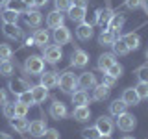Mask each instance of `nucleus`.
<instances>
[{"mask_svg":"<svg viewBox=\"0 0 148 139\" xmlns=\"http://www.w3.org/2000/svg\"><path fill=\"white\" fill-rule=\"evenodd\" d=\"M115 61H117V56H115L113 52H104V54L98 58V61H96V67H98L100 72H106Z\"/></svg>","mask_w":148,"mask_h":139,"instance_id":"obj_13","label":"nucleus"},{"mask_svg":"<svg viewBox=\"0 0 148 139\" xmlns=\"http://www.w3.org/2000/svg\"><path fill=\"white\" fill-rule=\"evenodd\" d=\"M6 9H9V11H15V13H26L28 9V4L24 2V0H8L6 2Z\"/></svg>","mask_w":148,"mask_h":139,"instance_id":"obj_29","label":"nucleus"},{"mask_svg":"<svg viewBox=\"0 0 148 139\" xmlns=\"http://www.w3.org/2000/svg\"><path fill=\"white\" fill-rule=\"evenodd\" d=\"M87 63H89V54L85 52V50L82 48H76L71 56V65L72 67H78V69H83L87 67Z\"/></svg>","mask_w":148,"mask_h":139,"instance_id":"obj_10","label":"nucleus"},{"mask_svg":"<svg viewBox=\"0 0 148 139\" xmlns=\"http://www.w3.org/2000/svg\"><path fill=\"white\" fill-rule=\"evenodd\" d=\"M24 72L30 74V76H41L45 72V59L43 56H37V54H32L26 58L24 61Z\"/></svg>","mask_w":148,"mask_h":139,"instance_id":"obj_1","label":"nucleus"},{"mask_svg":"<svg viewBox=\"0 0 148 139\" xmlns=\"http://www.w3.org/2000/svg\"><path fill=\"white\" fill-rule=\"evenodd\" d=\"M17 100H18V102H22V104L34 106V96H32L30 89H28V91H24V93H21V95H17Z\"/></svg>","mask_w":148,"mask_h":139,"instance_id":"obj_42","label":"nucleus"},{"mask_svg":"<svg viewBox=\"0 0 148 139\" xmlns=\"http://www.w3.org/2000/svg\"><path fill=\"white\" fill-rule=\"evenodd\" d=\"M34 43L35 46H39V48H45L46 45L50 43V34H48V30H43V28H35V32H34Z\"/></svg>","mask_w":148,"mask_h":139,"instance_id":"obj_16","label":"nucleus"},{"mask_svg":"<svg viewBox=\"0 0 148 139\" xmlns=\"http://www.w3.org/2000/svg\"><path fill=\"white\" fill-rule=\"evenodd\" d=\"M48 113H50V117H52L54 120H61V119H65L69 115V109H67V106H65L61 100H54L52 104H50Z\"/></svg>","mask_w":148,"mask_h":139,"instance_id":"obj_6","label":"nucleus"},{"mask_svg":"<svg viewBox=\"0 0 148 139\" xmlns=\"http://www.w3.org/2000/svg\"><path fill=\"white\" fill-rule=\"evenodd\" d=\"M82 137L83 139H98L100 132L96 130V126H89V128H83L82 130Z\"/></svg>","mask_w":148,"mask_h":139,"instance_id":"obj_38","label":"nucleus"},{"mask_svg":"<svg viewBox=\"0 0 148 139\" xmlns=\"http://www.w3.org/2000/svg\"><path fill=\"white\" fill-rule=\"evenodd\" d=\"M2 32H4V35L8 37V39H22V34H24V32L21 30V28H18L17 24H4L2 26Z\"/></svg>","mask_w":148,"mask_h":139,"instance_id":"obj_27","label":"nucleus"},{"mask_svg":"<svg viewBox=\"0 0 148 139\" xmlns=\"http://www.w3.org/2000/svg\"><path fill=\"white\" fill-rule=\"evenodd\" d=\"M61 58H63V50L59 45H46L43 48V59L46 63L56 65V63L61 61Z\"/></svg>","mask_w":148,"mask_h":139,"instance_id":"obj_4","label":"nucleus"},{"mask_svg":"<svg viewBox=\"0 0 148 139\" xmlns=\"http://www.w3.org/2000/svg\"><path fill=\"white\" fill-rule=\"evenodd\" d=\"M115 82H117L115 78H111V76H108V74H104V80H102V83H104V85H108L109 89H111V87L115 85Z\"/></svg>","mask_w":148,"mask_h":139,"instance_id":"obj_46","label":"nucleus"},{"mask_svg":"<svg viewBox=\"0 0 148 139\" xmlns=\"http://www.w3.org/2000/svg\"><path fill=\"white\" fill-rule=\"evenodd\" d=\"M122 39H124V43L128 45L130 50H137L139 46H141V35L135 34V32H130V34L122 35Z\"/></svg>","mask_w":148,"mask_h":139,"instance_id":"obj_30","label":"nucleus"},{"mask_svg":"<svg viewBox=\"0 0 148 139\" xmlns=\"http://www.w3.org/2000/svg\"><path fill=\"white\" fill-rule=\"evenodd\" d=\"M72 6H78V8H87V6H89V0H72Z\"/></svg>","mask_w":148,"mask_h":139,"instance_id":"obj_47","label":"nucleus"},{"mask_svg":"<svg viewBox=\"0 0 148 139\" xmlns=\"http://www.w3.org/2000/svg\"><path fill=\"white\" fill-rule=\"evenodd\" d=\"M52 37H54V43H56V45H59V46L69 45V43L72 41V34H71V30H69L67 26H59V28H56Z\"/></svg>","mask_w":148,"mask_h":139,"instance_id":"obj_5","label":"nucleus"},{"mask_svg":"<svg viewBox=\"0 0 148 139\" xmlns=\"http://www.w3.org/2000/svg\"><path fill=\"white\" fill-rule=\"evenodd\" d=\"M59 89H61L63 93H69V95H72L74 89L78 87V76L71 71H65L61 76H59Z\"/></svg>","mask_w":148,"mask_h":139,"instance_id":"obj_3","label":"nucleus"},{"mask_svg":"<svg viewBox=\"0 0 148 139\" xmlns=\"http://www.w3.org/2000/svg\"><path fill=\"white\" fill-rule=\"evenodd\" d=\"M143 6L146 8V11H148V0H143Z\"/></svg>","mask_w":148,"mask_h":139,"instance_id":"obj_54","label":"nucleus"},{"mask_svg":"<svg viewBox=\"0 0 148 139\" xmlns=\"http://www.w3.org/2000/svg\"><path fill=\"white\" fill-rule=\"evenodd\" d=\"M39 139H61V133H59L56 128H46L45 133H43Z\"/></svg>","mask_w":148,"mask_h":139,"instance_id":"obj_44","label":"nucleus"},{"mask_svg":"<svg viewBox=\"0 0 148 139\" xmlns=\"http://www.w3.org/2000/svg\"><path fill=\"white\" fill-rule=\"evenodd\" d=\"M24 2L28 4V8H35V0H24Z\"/></svg>","mask_w":148,"mask_h":139,"instance_id":"obj_51","label":"nucleus"},{"mask_svg":"<svg viewBox=\"0 0 148 139\" xmlns=\"http://www.w3.org/2000/svg\"><path fill=\"white\" fill-rule=\"evenodd\" d=\"M11 58H13V48L6 43H0V61H6Z\"/></svg>","mask_w":148,"mask_h":139,"instance_id":"obj_37","label":"nucleus"},{"mask_svg":"<svg viewBox=\"0 0 148 139\" xmlns=\"http://www.w3.org/2000/svg\"><path fill=\"white\" fill-rule=\"evenodd\" d=\"M145 56H146V59H148V50H146V52H145Z\"/></svg>","mask_w":148,"mask_h":139,"instance_id":"obj_57","label":"nucleus"},{"mask_svg":"<svg viewBox=\"0 0 148 139\" xmlns=\"http://www.w3.org/2000/svg\"><path fill=\"white\" fill-rule=\"evenodd\" d=\"M9 126L15 130V132H18V133H26L30 122L26 120V117H17V115H15L13 119H9Z\"/></svg>","mask_w":148,"mask_h":139,"instance_id":"obj_25","label":"nucleus"},{"mask_svg":"<svg viewBox=\"0 0 148 139\" xmlns=\"http://www.w3.org/2000/svg\"><path fill=\"white\" fill-rule=\"evenodd\" d=\"M46 26H48L50 30H56V28H59V26H65V15L61 11H58V9L50 11L48 15H46Z\"/></svg>","mask_w":148,"mask_h":139,"instance_id":"obj_12","label":"nucleus"},{"mask_svg":"<svg viewBox=\"0 0 148 139\" xmlns=\"http://www.w3.org/2000/svg\"><path fill=\"white\" fill-rule=\"evenodd\" d=\"M28 111H30V106L28 104H22V102H15V115L17 117H26Z\"/></svg>","mask_w":148,"mask_h":139,"instance_id":"obj_40","label":"nucleus"},{"mask_svg":"<svg viewBox=\"0 0 148 139\" xmlns=\"http://www.w3.org/2000/svg\"><path fill=\"white\" fill-rule=\"evenodd\" d=\"M43 22V13L39 9H28L26 11V24L30 28H39V24Z\"/></svg>","mask_w":148,"mask_h":139,"instance_id":"obj_19","label":"nucleus"},{"mask_svg":"<svg viewBox=\"0 0 148 139\" xmlns=\"http://www.w3.org/2000/svg\"><path fill=\"white\" fill-rule=\"evenodd\" d=\"M109 93H111V89L108 85H104V83H96V85L92 87V100L104 102V100L109 98Z\"/></svg>","mask_w":148,"mask_h":139,"instance_id":"obj_20","label":"nucleus"},{"mask_svg":"<svg viewBox=\"0 0 148 139\" xmlns=\"http://www.w3.org/2000/svg\"><path fill=\"white\" fill-rule=\"evenodd\" d=\"M46 2L48 0H35V8H43V6H46Z\"/></svg>","mask_w":148,"mask_h":139,"instance_id":"obj_49","label":"nucleus"},{"mask_svg":"<svg viewBox=\"0 0 148 139\" xmlns=\"http://www.w3.org/2000/svg\"><path fill=\"white\" fill-rule=\"evenodd\" d=\"M124 22H126V17H124L122 13H117V11H115L113 17H111V21H109V24H108V30L115 32V34H120Z\"/></svg>","mask_w":148,"mask_h":139,"instance_id":"obj_23","label":"nucleus"},{"mask_svg":"<svg viewBox=\"0 0 148 139\" xmlns=\"http://www.w3.org/2000/svg\"><path fill=\"white\" fill-rule=\"evenodd\" d=\"M0 139H11V136H9V133H4V132H0Z\"/></svg>","mask_w":148,"mask_h":139,"instance_id":"obj_52","label":"nucleus"},{"mask_svg":"<svg viewBox=\"0 0 148 139\" xmlns=\"http://www.w3.org/2000/svg\"><path fill=\"white\" fill-rule=\"evenodd\" d=\"M117 37H119V34H115V32L104 28V30L100 32V35H98V45H102V46H111V45L115 43V39H117Z\"/></svg>","mask_w":148,"mask_h":139,"instance_id":"obj_26","label":"nucleus"},{"mask_svg":"<svg viewBox=\"0 0 148 139\" xmlns=\"http://www.w3.org/2000/svg\"><path fill=\"white\" fill-rule=\"evenodd\" d=\"M120 139H135V137H132V136H124V137H120Z\"/></svg>","mask_w":148,"mask_h":139,"instance_id":"obj_56","label":"nucleus"},{"mask_svg":"<svg viewBox=\"0 0 148 139\" xmlns=\"http://www.w3.org/2000/svg\"><path fill=\"white\" fill-rule=\"evenodd\" d=\"M126 109H128V106L122 102V98H119V100H113V102L109 104V113L113 115V117H119V115H122Z\"/></svg>","mask_w":148,"mask_h":139,"instance_id":"obj_32","label":"nucleus"},{"mask_svg":"<svg viewBox=\"0 0 148 139\" xmlns=\"http://www.w3.org/2000/svg\"><path fill=\"white\" fill-rule=\"evenodd\" d=\"M15 72V63L11 59H6V61H0V76H11Z\"/></svg>","mask_w":148,"mask_h":139,"instance_id":"obj_33","label":"nucleus"},{"mask_svg":"<svg viewBox=\"0 0 148 139\" xmlns=\"http://www.w3.org/2000/svg\"><path fill=\"white\" fill-rule=\"evenodd\" d=\"M0 17H2L4 24H17V21H18V13L9 11V9H4V11L0 13Z\"/></svg>","mask_w":148,"mask_h":139,"instance_id":"obj_35","label":"nucleus"},{"mask_svg":"<svg viewBox=\"0 0 148 139\" xmlns=\"http://www.w3.org/2000/svg\"><path fill=\"white\" fill-rule=\"evenodd\" d=\"M98 139H111V136H102V133H100V137Z\"/></svg>","mask_w":148,"mask_h":139,"instance_id":"obj_53","label":"nucleus"},{"mask_svg":"<svg viewBox=\"0 0 148 139\" xmlns=\"http://www.w3.org/2000/svg\"><path fill=\"white\" fill-rule=\"evenodd\" d=\"M24 45H26V46H34V45H35V43H34V37L30 35V37H28V39L24 41Z\"/></svg>","mask_w":148,"mask_h":139,"instance_id":"obj_50","label":"nucleus"},{"mask_svg":"<svg viewBox=\"0 0 148 139\" xmlns=\"http://www.w3.org/2000/svg\"><path fill=\"white\" fill-rule=\"evenodd\" d=\"M69 19H71L72 22H76V24H80V22L85 21L87 17V8H78V6H71L69 8Z\"/></svg>","mask_w":148,"mask_h":139,"instance_id":"obj_18","label":"nucleus"},{"mask_svg":"<svg viewBox=\"0 0 148 139\" xmlns=\"http://www.w3.org/2000/svg\"><path fill=\"white\" fill-rule=\"evenodd\" d=\"M2 113L6 119H13L15 117V102H6L2 106Z\"/></svg>","mask_w":148,"mask_h":139,"instance_id":"obj_39","label":"nucleus"},{"mask_svg":"<svg viewBox=\"0 0 148 139\" xmlns=\"http://www.w3.org/2000/svg\"><path fill=\"white\" fill-rule=\"evenodd\" d=\"M30 93H32V96H34V104H43V102L48 98V89L43 87L41 83L32 85L30 87Z\"/></svg>","mask_w":148,"mask_h":139,"instance_id":"obj_15","label":"nucleus"},{"mask_svg":"<svg viewBox=\"0 0 148 139\" xmlns=\"http://www.w3.org/2000/svg\"><path fill=\"white\" fill-rule=\"evenodd\" d=\"M72 119L78 122H85L91 119V108L89 106H74L72 109Z\"/></svg>","mask_w":148,"mask_h":139,"instance_id":"obj_21","label":"nucleus"},{"mask_svg":"<svg viewBox=\"0 0 148 139\" xmlns=\"http://www.w3.org/2000/svg\"><path fill=\"white\" fill-rule=\"evenodd\" d=\"M135 76L139 82H148V65H143V67L135 69Z\"/></svg>","mask_w":148,"mask_h":139,"instance_id":"obj_41","label":"nucleus"},{"mask_svg":"<svg viewBox=\"0 0 148 139\" xmlns=\"http://www.w3.org/2000/svg\"><path fill=\"white\" fill-rule=\"evenodd\" d=\"M143 6V0H126V8L128 9H139Z\"/></svg>","mask_w":148,"mask_h":139,"instance_id":"obj_45","label":"nucleus"},{"mask_svg":"<svg viewBox=\"0 0 148 139\" xmlns=\"http://www.w3.org/2000/svg\"><path fill=\"white\" fill-rule=\"evenodd\" d=\"M58 83H59V74L56 71H45L41 74V85L46 89H54V87H58Z\"/></svg>","mask_w":148,"mask_h":139,"instance_id":"obj_11","label":"nucleus"},{"mask_svg":"<svg viewBox=\"0 0 148 139\" xmlns=\"http://www.w3.org/2000/svg\"><path fill=\"white\" fill-rule=\"evenodd\" d=\"M6 102H8V93H6V89L0 87V106H4Z\"/></svg>","mask_w":148,"mask_h":139,"instance_id":"obj_48","label":"nucleus"},{"mask_svg":"<svg viewBox=\"0 0 148 139\" xmlns=\"http://www.w3.org/2000/svg\"><path fill=\"white\" fill-rule=\"evenodd\" d=\"M122 72H124V67H122V65H120L119 61H115V63L111 65V67H109V69H108V71H106L104 74H108V76L115 78V80H119V78L122 76Z\"/></svg>","mask_w":148,"mask_h":139,"instance_id":"obj_34","label":"nucleus"},{"mask_svg":"<svg viewBox=\"0 0 148 139\" xmlns=\"http://www.w3.org/2000/svg\"><path fill=\"white\" fill-rule=\"evenodd\" d=\"M92 24L91 22H87V21H83V22H80L78 24V28H76V37L80 41H89L91 37H92Z\"/></svg>","mask_w":148,"mask_h":139,"instance_id":"obj_14","label":"nucleus"},{"mask_svg":"<svg viewBox=\"0 0 148 139\" xmlns=\"http://www.w3.org/2000/svg\"><path fill=\"white\" fill-rule=\"evenodd\" d=\"M96 74H92L91 71H85V72H82L80 76H78V87L83 91H87V89H92V87L96 85Z\"/></svg>","mask_w":148,"mask_h":139,"instance_id":"obj_8","label":"nucleus"},{"mask_svg":"<svg viewBox=\"0 0 148 139\" xmlns=\"http://www.w3.org/2000/svg\"><path fill=\"white\" fill-rule=\"evenodd\" d=\"M133 89H135L139 100H148V82H139Z\"/></svg>","mask_w":148,"mask_h":139,"instance_id":"obj_36","label":"nucleus"},{"mask_svg":"<svg viewBox=\"0 0 148 139\" xmlns=\"http://www.w3.org/2000/svg\"><path fill=\"white\" fill-rule=\"evenodd\" d=\"M115 126H117L120 132L130 133V132H133V130L137 128V117H135V115H132V113H128V111H124L122 115H119V117H117Z\"/></svg>","mask_w":148,"mask_h":139,"instance_id":"obj_2","label":"nucleus"},{"mask_svg":"<svg viewBox=\"0 0 148 139\" xmlns=\"http://www.w3.org/2000/svg\"><path fill=\"white\" fill-rule=\"evenodd\" d=\"M120 98H122V102H124L126 106H137L139 102H141L133 87H128V89H124V91H122V96H120Z\"/></svg>","mask_w":148,"mask_h":139,"instance_id":"obj_28","label":"nucleus"},{"mask_svg":"<svg viewBox=\"0 0 148 139\" xmlns=\"http://www.w3.org/2000/svg\"><path fill=\"white\" fill-rule=\"evenodd\" d=\"M111 46H113V54H115V56H126V54H130L128 45L124 43V39H122L120 35L115 39V43L111 45Z\"/></svg>","mask_w":148,"mask_h":139,"instance_id":"obj_31","label":"nucleus"},{"mask_svg":"<svg viewBox=\"0 0 148 139\" xmlns=\"http://www.w3.org/2000/svg\"><path fill=\"white\" fill-rule=\"evenodd\" d=\"M0 13H2V8H0Z\"/></svg>","mask_w":148,"mask_h":139,"instance_id":"obj_58","label":"nucleus"},{"mask_svg":"<svg viewBox=\"0 0 148 139\" xmlns=\"http://www.w3.org/2000/svg\"><path fill=\"white\" fill-rule=\"evenodd\" d=\"M71 100H72V104H74V106H87V104H91L89 93L83 91V89L74 91L72 95H71Z\"/></svg>","mask_w":148,"mask_h":139,"instance_id":"obj_24","label":"nucleus"},{"mask_svg":"<svg viewBox=\"0 0 148 139\" xmlns=\"http://www.w3.org/2000/svg\"><path fill=\"white\" fill-rule=\"evenodd\" d=\"M54 6L58 11H69V8L72 6V0H54Z\"/></svg>","mask_w":148,"mask_h":139,"instance_id":"obj_43","label":"nucleus"},{"mask_svg":"<svg viewBox=\"0 0 148 139\" xmlns=\"http://www.w3.org/2000/svg\"><path fill=\"white\" fill-rule=\"evenodd\" d=\"M6 2H8V0H0V8H2V6H6Z\"/></svg>","mask_w":148,"mask_h":139,"instance_id":"obj_55","label":"nucleus"},{"mask_svg":"<svg viewBox=\"0 0 148 139\" xmlns=\"http://www.w3.org/2000/svg\"><path fill=\"white\" fill-rule=\"evenodd\" d=\"M95 126L102 136H111V133H113V128H115V122L111 120V117H108V115H102V117L96 119Z\"/></svg>","mask_w":148,"mask_h":139,"instance_id":"obj_7","label":"nucleus"},{"mask_svg":"<svg viewBox=\"0 0 148 139\" xmlns=\"http://www.w3.org/2000/svg\"><path fill=\"white\" fill-rule=\"evenodd\" d=\"M113 9H111L109 6L108 8H104V9H96L95 11V17H96V24H98L102 30H104V28H108V24H109V21H111V17H113Z\"/></svg>","mask_w":148,"mask_h":139,"instance_id":"obj_9","label":"nucleus"},{"mask_svg":"<svg viewBox=\"0 0 148 139\" xmlns=\"http://www.w3.org/2000/svg\"><path fill=\"white\" fill-rule=\"evenodd\" d=\"M45 130H46V122H45L43 119L32 120L30 126H28V132H30V136H32V137H37V139H39V137L45 133Z\"/></svg>","mask_w":148,"mask_h":139,"instance_id":"obj_22","label":"nucleus"},{"mask_svg":"<svg viewBox=\"0 0 148 139\" xmlns=\"http://www.w3.org/2000/svg\"><path fill=\"white\" fill-rule=\"evenodd\" d=\"M8 87H9V91H11L13 95H21V93L30 89V83H28L26 80H22V78H15V80L8 82Z\"/></svg>","mask_w":148,"mask_h":139,"instance_id":"obj_17","label":"nucleus"}]
</instances>
